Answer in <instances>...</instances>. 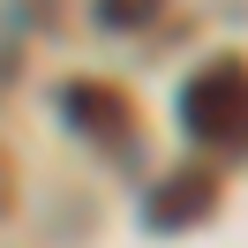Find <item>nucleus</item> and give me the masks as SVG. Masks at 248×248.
Returning <instances> with one entry per match:
<instances>
[{"label":"nucleus","mask_w":248,"mask_h":248,"mask_svg":"<svg viewBox=\"0 0 248 248\" xmlns=\"http://www.w3.org/2000/svg\"><path fill=\"white\" fill-rule=\"evenodd\" d=\"M181 121H188V136H203V143L248 151V68L233 61V53L211 61V68L181 91Z\"/></svg>","instance_id":"obj_1"},{"label":"nucleus","mask_w":248,"mask_h":248,"mask_svg":"<svg viewBox=\"0 0 248 248\" xmlns=\"http://www.w3.org/2000/svg\"><path fill=\"white\" fill-rule=\"evenodd\" d=\"M61 106L76 113V128H98L106 143H121V136H128V98L113 91V83H68Z\"/></svg>","instance_id":"obj_2"},{"label":"nucleus","mask_w":248,"mask_h":248,"mask_svg":"<svg viewBox=\"0 0 248 248\" xmlns=\"http://www.w3.org/2000/svg\"><path fill=\"white\" fill-rule=\"evenodd\" d=\"M211 196H218V188L203 181V173H173V181L158 188L151 203H143V218H151L158 233H173V226H188V218H203V211H211Z\"/></svg>","instance_id":"obj_3"},{"label":"nucleus","mask_w":248,"mask_h":248,"mask_svg":"<svg viewBox=\"0 0 248 248\" xmlns=\"http://www.w3.org/2000/svg\"><path fill=\"white\" fill-rule=\"evenodd\" d=\"M151 16H158V0H98V23H113V31H136Z\"/></svg>","instance_id":"obj_4"}]
</instances>
